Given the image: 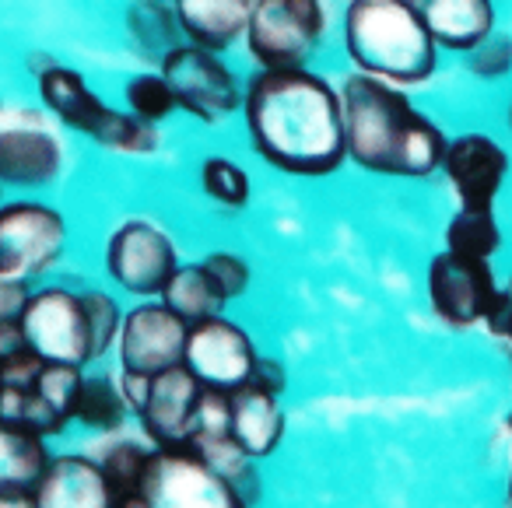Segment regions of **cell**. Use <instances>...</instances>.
<instances>
[{
	"instance_id": "obj_9",
	"label": "cell",
	"mask_w": 512,
	"mask_h": 508,
	"mask_svg": "<svg viewBox=\"0 0 512 508\" xmlns=\"http://www.w3.org/2000/svg\"><path fill=\"white\" fill-rule=\"evenodd\" d=\"M67 242V225L57 211L43 204L0 207V277L29 281L60 260Z\"/></svg>"
},
{
	"instance_id": "obj_34",
	"label": "cell",
	"mask_w": 512,
	"mask_h": 508,
	"mask_svg": "<svg viewBox=\"0 0 512 508\" xmlns=\"http://www.w3.org/2000/svg\"><path fill=\"white\" fill-rule=\"evenodd\" d=\"M488 330L495 333L498 340H505V344H512V277H509V284L505 288H498V295H495V305H491V312H488Z\"/></svg>"
},
{
	"instance_id": "obj_14",
	"label": "cell",
	"mask_w": 512,
	"mask_h": 508,
	"mask_svg": "<svg viewBox=\"0 0 512 508\" xmlns=\"http://www.w3.org/2000/svg\"><path fill=\"white\" fill-rule=\"evenodd\" d=\"M190 323L169 305H141L123 319L120 361L127 372L158 375L172 365H183Z\"/></svg>"
},
{
	"instance_id": "obj_2",
	"label": "cell",
	"mask_w": 512,
	"mask_h": 508,
	"mask_svg": "<svg viewBox=\"0 0 512 508\" xmlns=\"http://www.w3.org/2000/svg\"><path fill=\"white\" fill-rule=\"evenodd\" d=\"M344 141L362 169L383 176H428L446 155L439 127L414 113L407 95L372 74L344 85Z\"/></svg>"
},
{
	"instance_id": "obj_7",
	"label": "cell",
	"mask_w": 512,
	"mask_h": 508,
	"mask_svg": "<svg viewBox=\"0 0 512 508\" xmlns=\"http://www.w3.org/2000/svg\"><path fill=\"white\" fill-rule=\"evenodd\" d=\"M246 36L249 53L264 71L302 67L323 36L320 0H256Z\"/></svg>"
},
{
	"instance_id": "obj_31",
	"label": "cell",
	"mask_w": 512,
	"mask_h": 508,
	"mask_svg": "<svg viewBox=\"0 0 512 508\" xmlns=\"http://www.w3.org/2000/svg\"><path fill=\"white\" fill-rule=\"evenodd\" d=\"M81 302H85L88 326H92V347H95V358H99V354L109 351V344L120 333V309L113 305V298L99 295V291L81 295Z\"/></svg>"
},
{
	"instance_id": "obj_29",
	"label": "cell",
	"mask_w": 512,
	"mask_h": 508,
	"mask_svg": "<svg viewBox=\"0 0 512 508\" xmlns=\"http://www.w3.org/2000/svg\"><path fill=\"white\" fill-rule=\"evenodd\" d=\"M200 183H204L207 197L225 207H242L249 200L246 172L235 162H228V158H207V162L200 165Z\"/></svg>"
},
{
	"instance_id": "obj_35",
	"label": "cell",
	"mask_w": 512,
	"mask_h": 508,
	"mask_svg": "<svg viewBox=\"0 0 512 508\" xmlns=\"http://www.w3.org/2000/svg\"><path fill=\"white\" fill-rule=\"evenodd\" d=\"M249 382H253V386H260V389H267V393L281 396V393H285V386H288V375L274 358H256L253 372H249Z\"/></svg>"
},
{
	"instance_id": "obj_22",
	"label": "cell",
	"mask_w": 512,
	"mask_h": 508,
	"mask_svg": "<svg viewBox=\"0 0 512 508\" xmlns=\"http://www.w3.org/2000/svg\"><path fill=\"white\" fill-rule=\"evenodd\" d=\"M256 0H172L179 29L204 50H228L246 32Z\"/></svg>"
},
{
	"instance_id": "obj_37",
	"label": "cell",
	"mask_w": 512,
	"mask_h": 508,
	"mask_svg": "<svg viewBox=\"0 0 512 508\" xmlns=\"http://www.w3.org/2000/svg\"><path fill=\"white\" fill-rule=\"evenodd\" d=\"M25 284L22 281H4L0 277V323H8V319H18L25 309Z\"/></svg>"
},
{
	"instance_id": "obj_30",
	"label": "cell",
	"mask_w": 512,
	"mask_h": 508,
	"mask_svg": "<svg viewBox=\"0 0 512 508\" xmlns=\"http://www.w3.org/2000/svg\"><path fill=\"white\" fill-rule=\"evenodd\" d=\"M127 102L134 109L137 120L144 123H158L176 109V95L165 85V78H155V74H141L127 85Z\"/></svg>"
},
{
	"instance_id": "obj_28",
	"label": "cell",
	"mask_w": 512,
	"mask_h": 508,
	"mask_svg": "<svg viewBox=\"0 0 512 508\" xmlns=\"http://www.w3.org/2000/svg\"><path fill=\"white\" fill-rule=\"evenodd\" d=\"M446 242L453 253L488 260L498 249V242H502V232H498L491 211H467V207H460L456 218L449 221V228H446Z\"/></svg>"
},
{
	"instance_id": "obj_3",
	"label": "cell",
	"mask_w": 512,
	"mask_h": 508,
	"mask_svg": "<svg viewBox=\"0 0 512 508\" xmlns=\"http://www.w3.org/2000/svg\"><path fill=\"white\" fill-rule=\"evenodd\" d=\"M344 39L351 60L372 78L418 85L435 71V39L411 0H351Z\"/></svg>"
},
{
	"instance_id": "obj_18",
	"label": "cell",
	"mask_w": 512,
	"mask_h": 508,
	"mask_svg": "<svg viewBox=\"0 0 512 508\" xmlns=\"http://www.w3.org/2000/svg\"><path fill=\"white\" fill-rule=\"evenodd\" d=\"M32 505L39 508H106L109 498L102 466L85 456H60L50 459L32 491Z\"/></svg>"
},
{
	"instance_id": "obj_24",
	"label": "cell",
	"mask_w": 512,
	"mask_h": 508,
	"mask_svg": "<svg viewBox=\"0 0 512 508\" xmlns=\"http://www.w3.org/2000/svg\"><path fill=\"white\" fill-rule=\"evenodd\" d=\"M190 445L232 484V491L239 494L242 505H253L260 498V480H256L253 470V456L235 442L232 431L228 435H193Z\"/></svg>"
},
{
	"instance_id": "obj_6",
	"label": "cell",
	"mask_w": 512,
	"mask_h": 508,
	"mask_svg": "<svg viewBox=\"0 0 512 508\" xmlns=\"http://www.w3.org/2000/svg\"><path fill=\"white\" fill-rule=\"evenodd\" d=\"M141 505L151 508H239V494L225 477L193 449L158 445L148 452L141 480Z\"/></svg>"
},
{
	"instance_id": "obj_8",
	"label": "cell",
	"mask_w": 512,
	"mask_h": 508,
	"mask_svg": "<svg viewBox=\"0 0 512 508\" xmlns=\"http://www.w3.org/2000/svg\"><path fill=\"white\" fill-rule=\"evenodd\" d=\"M18 323H22L25 340H29V347L39 358L78 368L95 358L92 326H88L81 295H71L64 288L39 291V295L25 298Z\"/></svg>"
},
{
	"instance_id": "obj_10",
	"label": "cell",
	"mask_w": 512,
	"mask_h": 508,
	"mask_svg": "<svg viewBox=\"0 0 512 508\" xmlns=\"http://www.w3.org/2000/svg\"><path fill=\"white\" fill-rule=\"evenodd\" d=\"M162 78L176 95V106H183L204 123H214L239 109V85L232 71L197 43L172 46L162 57Z\"/></svg>"
},
{
	"instance_id": "obj_23",
	"label": "cell",
	"mask_w": 512,
	"mask_h": 508,
	"mask_svg": "<svg viewBox=\"0 0 512 508\" xmlns=\"http://www.w3.org/2000/svg\"><path fill=\"white\" fill-rule=\"evenodd\" d=\"M162 298L172 312L186 319V323H200V319H211L221 312L225 305V295L214 284V277L207 274V267H176L169 277V284L162 288Z\"/></svg>"
},
{
	"instance_id": "obj_39",
	"label": "cell",
	"mask_w": 512,
	"mask_h": 508,
	"mask_svg": "<svg viewBox=\"0 0 512 508\" xmlns=\"http://www.w3.org/2000/svg\"><path fill=\"white\" fill-rule=\"evenodd\" d=\"M509 123H512V109H509Z\"/></svg>"
},
{
	"instance_id": "obj_4",
	"label": "cell",
	"mask_w": 512,
	"mask_h": 508,
	"mask_svg": "<svg viewBox=\"0 0 512 508\" xmlns=\"http://www.w3.org/2000/svg\"><path fill=\"white\" fill-rule=\"evenodd\" d=\"M78 389V365L46 361L32 347H25L0 361V421L29 428L36 435H57L74 417Z\"/></svg>"
},
{
	"instance_id": "obj_21",
	"label": "cell",
	"mask_w": 512,
	"mask_h": 508,
	"mask_svg": "<svg viewBox=\"0 0 512 508\" xmlns=\"http://www.w3.org/2000/svg\"><path fill=\"white\" fill-rule=\"evenodd\" d=\"M46 463L43 435L0 421V505H32Z\"/></svg>"
},
{
	"instance_id": "obj_1",
	"label": "cell",
	"mask_w": 512,
	"mask_h": 508,
	"mask_svg": "<svg viewBox=\"0 0 512 508\" xmlns=\"http://www.w3.org/2000/svg\"><path fill=\"white\" fill-rule=\"evenodd\" d=\"M246 127L256 155L292 176H330L348 158L341 99L302 67L249 81Z\"/></svg>"
},
{
	"instance_id": "obj_38",
	"label": "cell",
	"mask_w": 512,
	"mask_h": 508,
	"mask_svg": "<svg viewBox=\"0 0 512 508\" xmlns=\"http://www.w3.org/2000/svg\"><path fill=\"white\" fill-rule=\"evenodd\" d=\"M509 505H512V484H509Z\"/></svg>"
},
{
	"instance_id": "obj_19",
	"label": "cell",
	"mask_w": 512,
	"mask_h": 508,
	"mask_svg": "<svg viewBox=\"0 0 512 508\" xmlns=\"http://www.w3.org/2000/svg\"><path fill=\"white\" fill-rule=\"evenodd\" d=\"M228 431L253 459L271 456L285 431V414L278 407V393L242 382L228 393Z\"/></svg>"
},
{
	"instance_id": "obj_27",
	"label": "cell",
	"mask_w": 512,
	"mask_h": 508,
	"mask_svg": "<svg viewBox=\"0 0 512 508\" xmlns=\"http://www.w3.org/2000/svg\"><path fill=\"white\" fill-rule=\"evenodd\" d=\"M127 414V400H123L120 386H113L109 379H81L78 400H74V417L85 421L88 428L113 431L123 424Z\"/></svg>"
},
{
	"instance_id": "obj_13",
	"label": "cell",
	"mask_w": 512,
	"mask_h": 508,
	"mask_svg": "<svg viewBox=\"0 0 512 508\" xmlns=\"http://www.w3.org/2000/svg\"><path fill=\"white\" fill-rule=\"evenodd\" d=\"M106 267L120 288L130 295H162L176 270V246L165 232L148 221H127L109 239Z\"/></svg>"
},
{
	"instance_id": "obj_15",
	"label": "cell",
	"mask_w": 512,
	"mask_h": 508,
	"mask_svg": "<svg viewBox=\"0 0 512 508\" xmlns=\"http://www.w3.org/2000/svg\"><path fill=\"white\" fill-rule=\"evenodd\" d=\"M183 361L204 386L232 393V389H239L242 382H249L256 354H253L249 337L239 330V326L211 316V319H200V323L190 326Z\"/></svg>"
},
{
	"instance_id": "obj_33",
	"label": "cell",
	"mask_w": 512,
	"mask_h": 508,
	"mask_svg": "<svg viewBox=\"0 0 512 508\" xmlns=\"http://www.w3.org/2000/svg\"><path fill=\"white\" fill-rule=\"evenodd\" d=\"M207 274L214 277V284L221 288V295H225V302H232V298H239L242 291L249 288V267L239 260V256L232 253H214L204 260Z\"/></svg>"
},
{
	"instance_id": "obj_20",
	"label": "cell",
	"mask_w": 512,
	"mask_h": 508,
	"mask_svg": "<svg viewBox=\"0 0 512 508\" xmlns=\"http://www.w3.org/2000/svg\"><path fill=\"white\" fill-rule=\"evenodd\" d=\"M432 39L446 50L470 53L491 36V0H411Z\"/></svg>"
},
{
	"instance_id": "obj_12",
	"label": "cell",
	"mask_w": 512,
	"mask_h": 508,
	"mask_svg": "<svg viewBox=\"0 0 512 508\" xmlns=\"http://www.w3.org/2000/svg\"><path fill=\"white\" fill-rule=\"evenodd\" d=\"M64 151L32 109L0 102V183L43 186L57 179Z\"/></svg>"
},
{
	"instance_id": "obj_36",
	"label": "cell",
	"mask_w": 512,
	"mask_h": 508,
	"mask_svg": "<svg viewBox=\"0 0 512 508\" xmlns=\"http://www.w3.org/2000/svg\"><path fill=\"white\" fill-rule=\"evenodd\" d=\"M120 393H123V400H127V407L141 414V407L148 403V393H151V375L127 372V368H123L120 372Z\"/></svg>"
},
{
	"instance_id": "obj_17",
	"label": "cell",
	"mask_w": 512,
	"mask_h": 508,
	"mask_svg": "<svg viewBox=\"0 0 512 508\" xmlns=\"http://www.w3.org/2000/svg\"><path fill=\"white\" fill-rule=\"evenodd\" d=\"M449 183H453L460 207L467 211H491L495 193L509 172V155L484 134H463L453 144H446L442 155Z\"/></svg>"
},
{
	"instance_id": "obj_5",
	"label": "cell",
	"mask_w": 512,
	"mask_h": 508,
	"mask_svg": "<svg viewBox=\"0 0 512 508\" xmlns=\"http://www.w3.org/2000/svg\"><path fill=\"white\" fill-rule=\"evenodd\" d=\"M39 95H43V102L67 127L88 134L102 148L127 151V155H151L158 148L155 123H144L137 116H123L106 109L88 92L81 74L67 71V67L50 64L46 71H39Z\"/></svg>"
},
{
	"instance_id": "obj_16",
	"label": "cell",
	"mask_w": 512,
	"mask_h": 508,
	"mask_svg": "<svg viewBox=\"0 0 512 508\" xmlns=\"http://www.w3.org/2000/svg\"><path fill=\"white\" fill-rule=\"evenodd\" d=\"M200 393H204V382L186 368V361L151 375L148 403L141 407V424L151 442L155 445L190 442Z\"/></svg>"
},
{
	"instance_id": "obj_11",
	"label": "cell",
	"mask_w": 512,
	"mask_h": 508,
	"mask_svg": "<svg viewBox=\"0 0 512 508\" xmlns=\"http://www.w3.org/2000/svg\"><path fill=\"white\" fill-rule=\"evenodd\" d=\"M495 295L498 284L488 260L446 249L428 267V298L439 319H446L449 326H474L488 319Z\"/></svg>"
},
{
	"instance_id": "obj_25",
	"label": "cell",
	"mask_w": 512,
	"mask_h": 508,
	"mask_svg": "<svg viewBox=\"0 0 512 508\" xmlns=\"http://www.w3.org/2000/svg\"><path fill=\"white\" fill-rule=\"evenodd\" d=\"M148 452L137 442H120L102 456V477H106L113 505H141V480Z\"/></svg>"
},
{
	"instance_id": "obj_32",
	"label": "cell",
	"mask_w": 512,
	"mask_h": 508,
	"mask_svg": "<svg viewBox=\"0 0 512 508\" xmlns=\"http://www.w3.org/2000/svg\"><path fill=\"white\" fill-rule=\"evenodd\" d=\"M470 71L481 78H502L512 71V39L505 36H488L484 43H477L470 50Z\"/></svg>"
},
{
	"instance_id": "obj_26",
	"label": "cell",
	"mask_w": 512,
	"mask_h": 508,
	"mask_svg": "<svg viewBox=\"0 0 512 508\" xmlns=\"http://www.w3.org/2000/svg\"><path fill=\"white\" fill-rule=\"evenodd\" d=\"M127 22H130L134 39L151 53V57L162 60L172 46H179V32H183L179 29V18L172 15V8L162 4V0H134Z\"/></svg>"
}]
</instances>
